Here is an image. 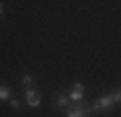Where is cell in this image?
Returning a JSON list of instances; mask_svg holds the SVG:
<instances>
[{"instance_id":"obj_5","label":"cell","mask_w":121,"mask_h":117,"mask_svg":"<svg viewBox=\"0 0 121 117\" xmlns=\"http://www.w3.org/2000/svg\"><path fill=\"white\" fill-rule=\"evenodd\" d=\"M69 98L66 96H63V94H59V96H55V109H60V111H63V109H66L69 107Z\"/></svg>"},{"instance_id":"obj_3","label":"cell","mask_w":121,"mask_h":117,"mask_svg":"<svg viewBox=\"0 0 121 117\" xmlns=\"http://www.w3.org/2000/svg\"><path fill=\"white\" fill-rule=\"evenodd\" d=\"M26 101H27V105L31 109H37L41 105V96L33 88H26Z\"/></svg>"},{"instance_id":"obj_4","label":"cell","mask_w":121,"mask_h":117,"mask_svg":"<svg viewBox=\"0 0 121 117\" xmlns=\"http://www.w3.org/2000/svg\"><path fill=\"white\" fill-rule=\"evenodd\" d=\"M82 98H84V84L82 82L72 84V92L69 94V100L70 101H82Z\"/></svg>"},{"instance_id":"obj_2","label":"cell","mask_w":121,"mask_h":117,"mask_svg":"<svg viewBox=\"0 0 121 117\" xmlns=\"http://www.w3.org/2000/svg\"><path fill=\"white\" fill-rule=\"evenodd\" d=\"M111 107H113V100H111V96H109V94H105V96L98 98L94 104H92V111L102 113V111H109Z\"/></svg>"},{"instance_id":"obj_1","label":"cell","mask_w":121,"mask_h":117,"mask_svg":"<svg viewBox=\"0 0 121 117\" xmlns=\"http://www.w3.org/2000/svg\"><path fill=\"white\" fill-rule=\"evenodd\" d=\"M92 115V105L84 101H74L70 107H66V117H90Z\"/></svg>"},{"instance_id":"obj_9","label":"cell","mask_w":121,"mask_h":117,"mask_svg":"<svg viewBox=\"0 0 121 117\" xmlns=\"http://www.w3.org/2000/svg\"><path fill=\"white\" fill-rule=\"evenodd\" d=\"M10 107H12V109H20V107H22V105H20V100H18V98H12V100H10Z\"/></svg>"},{"instance_id":"obj_10","label":"cell","mask_w":121,"mask_h":117,"mask_svg":"<svg viewBox=\"0 0 121 117\" xmlns=\"http://www.w3.org/2000/svg\"><path fill=\"white\" fill-rule=\"evenodd\" d=\"M0 16H2V4H0Z\"/></svg>"},{"instance_id":"obj_7","label":"cell","mask_w":121,"mask_h":117,"mask_svg":"<svg viewBox=\"0 0 121 117\" xmlns=\"http://www.w3.org/2000/svg\"><path fill=\"white\" fill-rule=\"evenodd\" d=\"M10 98V88L8 86H0V100H8Z\"/></svg>"},{"instance_id":"obj_6","label":"cell","mask_w":121,"mask_h":117,"mask_svg":"<svg viewBox=\"0 0 121 117\" xmlns=\"http://www.w3.org/2000/svg\"><path fill=\"white\" fill-rule=\"evenodd\" d=\"M22 84H24L26 88H31V84H33V76H31V74H24V78H22Z\"/></svg>"},{"instance_id":"obj_8","label":"cell","mask_w":121,"mask_h":117,"mask_svg":"<svg viewBox=\"0 0 121 117\" xmlns=\"http://www.w3.org/2000/svg\"><path fill=\"white\" fill-rule=\"evenodd\" d=\"M109 96H111V100H113V104H121V88L115 90V92H111Z\"/></svg>"}]
</instances>
